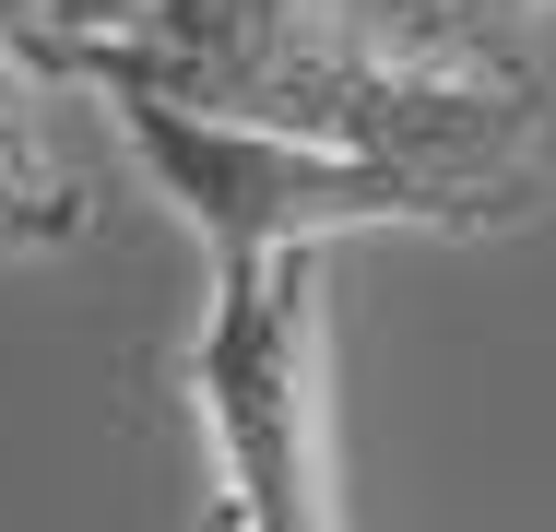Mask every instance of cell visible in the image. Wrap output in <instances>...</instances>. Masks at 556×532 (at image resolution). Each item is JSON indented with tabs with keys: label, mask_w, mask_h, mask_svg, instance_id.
Instances as JSON below:
<instances>
[{
	"label": "cell",
	"mask_w": 556,
	"mask_h": 532,
	"mask_svg": "<svg viewBox=\"0 0 556 532\" xmlns=\"http://www.w3.org/2000/svg\"><path fill=\"white\" fill-rule=\"evenodd\" d=\"M320 237L214 249V296L190 331V415L214 449V521L237 532H332V296Z\"/></svg>",
	"instance_id": "1"
},
{
	"label": "cell",
	"mask_w": 556,
	"mask_h": 532,
	"mask_svg": "<svg viewBox=\"0 0 556 532\" xmlns=\"http://www.w3.org/2000/svg\"><path fill=\"white\" fill-rule=\"evenodd\" d=\"M108 96L118 142L142 154L154 202L178 213L202 249H273V237H379V225H415V237H509L521 213L462 190V178H427V166H391V154H343V142H308V130H273V118H225V106H190L166 84H84Z\"/></svg>",
	"instance_id": "2"
},
{
	"label": "cell",
	"mask_w": 556,
	"mask_h": 532,
	"mask_svg": "<svg viewBox=\"0 0 556 532\" xmlns=\"http://www.w3.org/2000/svg\"><path fill=\"white\" fill-rule=\"evenodd\" d=\"M84 237H96V202L48 154L0 142V261H48V249H84Z\"/></svg>",
	"instance_id": "3"
},
{
	"label": "cell",
	"mask_w": 556,
	"mask_h": 532,
	"mask_svg": "<svg viewBox=\"0 0 556 532\" xmlns=\"http://www.w3.org/2000/svg\"><path fill=\"white\" fill-rule=\"evenodd\" d=\"M154 12H166V0H12V24H24V48H36L48 72H96L118 48H142Z\"/></svg>",
	"instance_id": "4"
},
{
	"label": "cell",
	"mask_w": 556,
	"mask_h": 532,
	"mask_svg": "<svg viewBox=\"0 0 556 532\" xmlns=\"http://www.w3.org/2000/svg\"><path fill=\"white\" fill-rule=\"evenodd\" d=\"M379 48H403V60H485V24L509 12V0H343Z\"/></svg>",
	"instance_id": "5"
},
{
	"label": "cell",
	"mask_w": 556,
	"mask_h": 532,
	"mask_svg": "<svg viewBox=\"0 0 556 532\" xmlns=\"http://www.w3.org/2000/svg\"><path fill=\"white\" fill-rule=\"evenodd\" d=\"M36 48H24V24H0V142H24L36 154Z\"/></svg>",
	"instance_id": "6"
},
{
	"label": "cell",
	"mask_w": 556,
	"mask_h": 532,
	"mask_svg": "<svg viewBox=\"0 0 556 532\" xmlns=\"http://www.w3.org/2000/svg\"><path fill=\"white\" fill-rule=\"evenodd\" d=\"M545 12H556V0H545Z\"/></svg>",
	"instance_id": "7"
}]
</instances>
